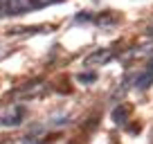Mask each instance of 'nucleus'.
I'll list each match as a JSON object with an SVG mask.
<instances>
[{"label": "nucleus", "mask_w": 153, "mask_h": 144, "mask_svg": "<svg viewBox=\"0 0 153 144\" xmlns=\"http://www.w3.org/2000/svg\"><path fill=\"white\" fill-rule=\"evenodd\" d=\"M23 117H25V108L23 106H11V108H7V113H2L0 124L2 126H18L20 122H23Z\"/></svg>", "instance_id": "1"}, {"label": "nucleus", "mask_w": 153, "mask_h": 144, "mask_svg": "<svg viewBox=\"0 0 153 144\" xmlns=\"http://www.w3.org/2000/svg\"><path fill=\"white\" fill-rule=\"evenodd\" d=\"M34 9V0H9V14H23Z\"/></svg>", "instance_id": "2"}, {"label": "nucleus", "mask_w": 153, "mask_h": 144, "mask_svg": "<svg viewBox=\"0 0 153 144\" xmlns=\"http://www.w3.org/2000/svg\"><path fill=\"white\" fill-rule=\"evenodd\" d=\"M151 81H153V70H151V68H146V70L140 74V79L135 81V88H137V90H144V88L151 86Z\"/></svg>", "instance_id": "3"}, {"label": "nucleus", "mask_w": 153, "mask_h": 144, "mask_svg": "<svg viewBox=\"0 0 153 144\" xmlns=\"http://www.w3.org/2000/svg\"><path fill=\"white\" fill-rule=\"evenodd\" d=\"M126 115H128V108H126V106H120V108L113 113V122H115V124H124Z\"/></svg>", "instance_id": "4"}, {"label": "nucleus", "mask_w": 153, "mask_h": 144, "mask_svg": "<svg viewBox=\"0 0 153 144\" xmlns=\"http://www.w3.org/2000/svg\"><path fill=\"white\" fill-rule=\"evenodd\" d=\"M76 79H79L81 83H92V81L97 79V74H95V72H92V74H79Z\"/></svg>", "instance_id": "5"}, {"label": "nucleus", "mask_w": 153, "mask_h": 144, "mask_svg": "<svg viewBox=\"0 0 153 144\" xmlns=\"http://www.w3.org/2000/svg\"><path fill=\"white\" fill-rule=\"evenodd\" d=\"M97 54H99V56H90V59H88V63H101V61L108 59V56H106L108 52H97Z\"/></svg>", "instance_id": "6"}, {"label": "nucleus", "mask_w": 153, "mask_h": 144, "mask_svg": "<svg viewBox=\"0 0 153 144\" xmlns=\"http://www.w3.org/2000/svg\"><path fill=\"white\" fill-rule=\"evenodd\" d=\"M54 2H63V0H34V7H48V5H54Z\"/></svg>", "instance_id": "7"}, {"label": "nucleus", "mask_w": 153, "mask_h": 144, "mask_svg": "<svg viewBox=\"0 0 153 144\" xmlns=\"http://www.w3.org/2000/svg\"><path fill=\"white\" fill-rule=\"evenodd\" d=\"M9 14V0H0V16Z\"/></svg>", "instance_id": "8"}]
</instances>
